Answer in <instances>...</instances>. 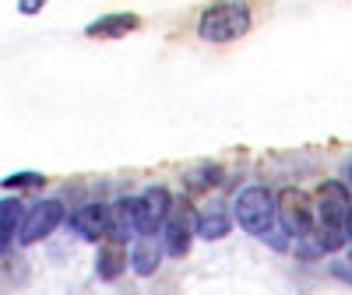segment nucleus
<instances>
[{"label": "nucleus", "instance_id": "obj_17", "mask_svg": "<svg viewBox=\"0 0 352 295\" xmlns=\"http://www.w3.org/2000/svg\"><path fill=\"white\" fill-rule=\"evenodd\" d=\"M345 239L352 243V208H349V222H345Z\"/></svg>", "mask_w": 352, "mask_h": 295}, {"label": "nucleus", "instance_id": "obj_2", "mask_svg": "<svg viewBox=\"0 0 352 295\" xmlns=\"http://www.w3.org/2000/svg\"><path fill=\"white\" fill-rule=\"evenodd\" d=\"M236 222H240V228L243 232H250V235H268L272 232V225H275V218H278V204H275V197L264 190V187H247L240 197H236Z\"/></svg>", "mask_w": 352, "mask_h": 295}, {"label": "nucleus", "instance_id": "obj_9", "mask_svg": "<svg viewBox=\"0 0 352 295\" xmlns=\"http://www.w3.org/2000/svg\"><path fill=\"white\" fill-rule=\"evenodd\" d=\"M190 239H194V222L187 211H169L166 225H162V250L169 257H187L190 250Z\"/></svg>", "mask_w": 352, "mask_h": 295}, {"label": "nucleus", "instance_id": "obj_13", "mask_svg": "<svg viewBox=\"0 0 352 295\" xmlns=\"http://www.w3.org/2000/svg\"><path fill=\"white\" fill-rule=\"evenodd\" d=\"M159 260H162V246L155 243V235H144V239H138V246H134V253H131V263H134V271H138L141 278L155 274Z\"/></svg>", "mask_w": 352, "mask_h": 295}, {"label": "nucleus", "instance_id": "obj_4", "mask_svg": "<svg viewBox=\"0 0 352 295\" xmlns=\"http://www.w3.org/2000/svg\"><path fill=\"white\" fill-rule=\"evenodd\" d=\"M349 208H352L349 190L342 183H324L320 187V200H317V228L320 232H345Z\"/></svg>", "mask_w": 352, "mask_h": 295}, {"label": "nucleus", "instance_id": "obj_3", "mask_svg": "<svg viewBox=\"0 0 352 295\" xmlns=\"http://www.w3.org/2000/svg\"><path fill=\"white\" fill-rule=\"evenodd\" d=\"M275 204H278V225H282V232L285 235H307L314 225H317V208L310 204V197L303 193V190H282L278 197H275Z\"/></svg>", "mask_w": 352, "mask_h": 295}, {"label": "nucleus", "instance_id": "obj_11", "mask_svg": "<svg viewBox=\"0 0 352 295\" xmlns=\"http://www.w3.org/2000/svg\"><path fill=\"white\" fill-rule=\"evenodd\" d=\"M21 222H25V204L18 197L14 200H0V253L14 243Z\"/></svg>", "mask_w": 352, "mask_h": 295}, {"label": "nucleus", "instance_id": "obj_8", "mask_svg": "<svg viewBox=\"0 0 352 295\" xmlns=\"http://www.w3.org/2000/svg\"><path fill=\"white\" fill-rule=\"evenodd\" d=\"M71 228L88 243L106 239L109 235V208H102V204H85V208H78L71 215Z\"/></svg>", "mask_w": 352, "mask_h": 295}, {"label": "nucleus", "instance_id": "obj_1", "mask_svg": "<svg viewBox=\"0 0 352 295\" xmlns=\"http://www.w3.org/2000/svg\"><path fill=\"white\" fill-rule=\"evenodd\" d=\"M250 28V8L243 0H219L197 21V36L204 43H232Z\"/></svg>", "mask_w": 352, "mask_h": 295}, {"label": "nucleus", "instance_id": "obj_16", "mask_svg": "<svg viewBox=\"0 0 352 295\" xmlns=\"http://www.w3.org/2000/svg\"><path fill=\"white\" fill-rule=\"evenodd\" d=\"M43 4H46V0H18L21 14H36V11H43Z\"/></svg>", "mask_w": 352, "mask_h": 295}, {"label": "nucleus", "instance_id": "obj_10", "mask_svg": "<svg viewBox=\"0 0 352 295\" xmlns=\"http://www.w3.org/2000/svg\"><path fill=\"white\" fill-rule=\"evenodd\" d=\"M131 28H138V14L116 11V14H106V18L88 25V36H92V39H120V36L131 32Z\"/></svg>", "mask_w": 352, "mask_h": 295}, {"label": "nucleus", "instance_id": "obj_18", "mask_svg": "<svg viewBox=\"0 0 352 295\" xmlns=\"http://www.w3.org/2000/svg\"><path fill=\"white\" fill-rule=\"evenodd\" d=\"M349 180H352V165H349Z\"/></svg>", "mask_w": 352, "mask_h": 295}, {"label": "nucleus", "instance_id": "obj_7", "mask_svg": "<svg viewBox=\"0 0 352 295\" xmlns=\"http://www.w3.org/2000/svg\"><path fill=\"white\" fill-rule=\"evenodd\" d=\"M141 235V215H138V197H124L109 208V239L127 243Z\"/></svg>", "mask_w": 352, "mask_h": 295}, {"label": "nucleus", "instance_id": "obj_15", "mask_svg": "<svg viewBox=\"0 0 352 295\" xmlns=\"http://www.w3.org/2000/svg\"><path fill=\"white\" fill-rule=\"evenodd\" d=\"M36 183H43V176H36V172H18V176H8L4 180V187H36Z\"/></svg>", "mask_w": 352, "mask_h": 295}, {"label": "nucleus", "instance_id": "obj_12", "mask_svg": "<svg viewBox=\"0 0 352 295\" xmlns=\"http://www.w3.org/2000/svg\"><path fill=\"white\" fill-rule=\"evenodd\" d=\"M229 215L222 211V208H208V211H201L197 218H194V235H201V239H226L229 235Z\"/></svg>", "mask_w": 352, "mask_h": 295}, {"label": "nucleus", "instance_id": "obj_6", "mask_svg": "<svg viewBox=\"0 0 352 295\" xmlns=\"http://www.w3.org/2000/svg\"><path fill=\"white\" fill-rule=\"evenodd\" d=\"M173 211V197L166 187H152V190H144L138 197V215H141V235H155L166 218Z\"/></svg>", "mask_w": 352, "mask_h": 295}, {"label": "nucleus", "instance_id": "obj_5", "mask_svg": "<svg viewBox=\"0 0 352 295\" xmlns=\"http://www.w3.org/2000/svg\"><path fill=\"white\" fill-rule=\"evenodd\" d=\"M64 222V204L60 200H39L32 211H25V222L18 228V239L21 246H32L39 239H46V235Z\"/></svg>", "mask_w": 352, "mask_h": 295}, {"label": "nucleus", "instance_id": "obj_14", "mask_svg": "<svg viewBox=\"0 0 352 295\" xmlns=\"http://www.w3.org/2000/svg\"><path fill=\"white\" fill-rule=\"evenodd\" d=\"M124 263H127V257H124V250H120V243H106V246H99V257H96V274L102 278V281H113V278H120V271H124Z\"/></svg>", "mask_w": 352, "mask_h": 295}]
</instances>
